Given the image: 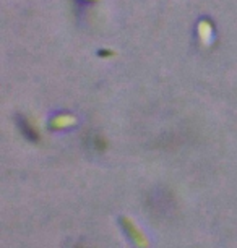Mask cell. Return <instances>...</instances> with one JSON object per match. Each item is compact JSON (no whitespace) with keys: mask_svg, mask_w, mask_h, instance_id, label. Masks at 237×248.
<instances>
[{"mask_svg":"<svg viewBox=\"0 0 237 248\" xmlns=\"http://www.w3.org/2000/svg\"><path fill=\"white\" fill-rule=\"evenodd\" d=\"M67 248H90L85 242H72Z\"/></svg>","mask_w":237,"mask_h":248,"instance_id":"obj_2","label":"cell"},{"mask_svg":"<svg viewBox=\"0 0 237 248\" xmlns=\"http://www.w3.org/2000/svg\"><path fill=\"white\" fill-rule=\"evenodd\" d=\"M148 206L158 217H169L175 211V201L173 195L164 188H155L148 196Z\"/></svg>","mask_w":237,"mask_h":248,"instance_id":"obj_1","label":"cell"}]
</instances>
